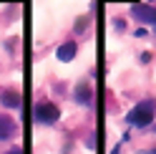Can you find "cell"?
Segmentation results:
<instances>
[{
    "label": "cell",
    "mask_w": 156,
    "mask_h": 154,
    "mask_svg": "<svg viewBox=\"0 0 156 154\" xmlns=\"http://www.w3.org/2000/svg\"><path fill=\"white\" fill-rule=\"evenodd\" d=\"M0 101H3V106L15 109V106H20V94L18 91H3L0 94Z\"/></svg>",
    "instance_id": "3"
},
{
    "label": "cell",
    "mask_w": 156,
    "mask_h": 154,
    "mask_svg": "<svg viewBox=\"0 0 156 154\" xmlns=\"http://www.w3.org/2000/svg\"><path fill=\"white\" fill-rule=\"evenodd\" d=\"M8 154H23V152L20 149H13V152H8Z\"/></svg>",
    "instance_id": "8"
},
{
    "label": "cell",
    "mask_w": 156,
    "mask_h": 154,
    "mask_svg": "<svg viewBox=\"0 0 156 154\" xmlns=\"http://www.w3.org/2000/svg\"><path fill=\"white\" fill-rule=\"evenodd\" d=\"M76 99L81 104H91V86L88 83H78L76 86Z\"/></svg>",
    "instance_id": "6"
},
{
    "label": "cell",
    "mask_w": 156,
    "mask_h": 154,
    "mask_svg": "<svg viewBox=\"0 0 156 154\" xmlns=\"http://www.w3.org/2000/svg\"><path fill=\"white\" fill-rule=\"evenodd\" d=\"M58 106H53V104H38L35 106V121H41V124H53L58 121Z\"/></svg>",
    "instance_id": "2"
},
{
    "label": "cell",
    "mask_w": 156,
    "mask_h": 154,
    "mask_svg": "<svg viewBox=\"0 0 156 154\" xmlns=\"http://www.w3.org/2000/svg\"><path fill=\"white\" fill-rule=\"evenodd\" d=\"M10 134H13V121L10 119H0V139L10 137Z\"/></svg>",
    "instance_id": "7"
},
{
    "label": "cell",
    "mask_w": 156,
    "mask_h": 154,
    "mask_svg": "<svg viewBox=\"0 0 156 154\" xmlns=\"http://www.w3.org/2000/svg\"><path fill=\"white\" fill-rule=\"evenodd\" d=\"M73 56H76V43L73 41H68V43H63L61 48H58V58H61L63 63L73 61Z\"/></svg>",
    "instance_id": "4"
},
{
    "label": "cell",
    "mask_w": 156,
    "mask_h": 154,
    "mask_svg": "<svg viewBox=\"0 0 156 154\" xmlns=\"http://www.w3.org/2000/svg\"><path fill=\"white\" fill-rule=\"evenodd\" d=\"M154 101H144L139 104L136 109L129 111V116H126V121H131L133 127H149V124L154 121Z\"/></svg>",
    "instance_id": "1"
},
{
    "label": "cell",
    "mask_w": 156,
    "mask_h": 154,
    "mask_svg": "<svg viewBox=\"0 0 156 154\" xmlns=\"http://www.w3.org/2000/svg\"><path fill=\"white\" fill-rule=\"evenodd\" d=\"M133 15L144 18L146 23H156V10H151V8H146V5H133Z\"/></svg>",
    "instance_id": "5"
}]
</instances>
